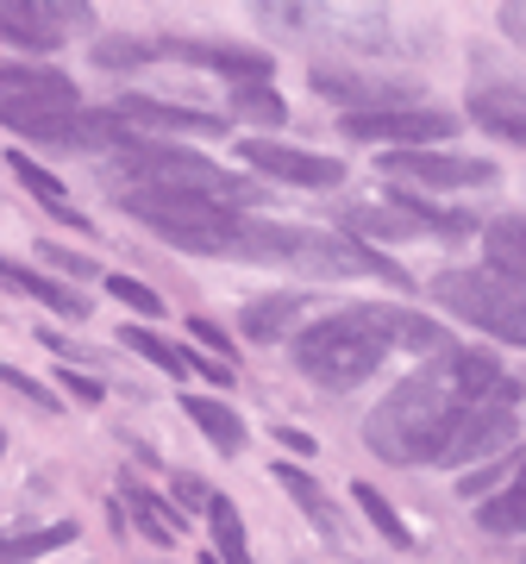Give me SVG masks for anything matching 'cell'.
Here are the masks:
<instances>
[{"label":"cell","mask_w":526,"mask_h":564,"mask_svg":"<svg viewBox=\"0 0 526 564\" xmlns=\"http://www.w3.org/2000/svg\"><path fill=\"white\" fill-rule=\"evenodd\" d=\"M495 389H502V364L489 351H458L451 345L446 358L414 370L407 383H395L388 402L370 408L364 440L388 464H439L451 426L464 421L483 395H495Z\"/></svg>","instance_id":"1"},{"label":"cell","mask_w":526,"mask_h":564,"mask_svg":"<svg viewBox=\"0 0 526 564\" xmlns=\"http://www.w3.org/2000/svg\"><path fill=\"white\" fill-rule=\"evenodd\" d=\"M113 182L120 188H157V195H188V202H207V207H232V214H239V202H257V188L232 176V170H220V163L195 158V151H151V144L120 151Z\"/></svg>","instance_id":"2"},{"label":"cell","mask_w":526,"mask_h":564,"mask_svg":"<svg viewBox=\"0 0 526 564\" xmlns=\"http://www.w3.org/2000/svg\"><path fill=\"white\" fill-rule=\"evenodd\" d=\"M295 364L326 389H351V383H364L370 370L383 364V339L364 326L358 307H344V314H332V321L295 333Z\"/></svg>","instance_id":"3"},{"label":"cell","mask_w":526,"mask_h":564,"mask_svg":"<svg viewBox=\"0 0 526 564\" xmlns=\"http://www.w3.org/2000/svg\"><path fill=\"white\" fill-rule=\"evenodd\" d=\"M432 295L458 321L483 326V333H495L507 345H526V282H514L483 263V270H446V276L432 282Z\"/></svg>","instance_id":"4"},{"label":"cell","mask_w":526,"mask_h":564,"mask_svg":"<svg viewBox=\"0 0 526 564\" xmlns=\"http://www.w3.org/2000/svg\"><path fill=\"white\" fill-rule=\"evenodd\" d=\"M0 126H13L25 139L44 144H76V151H139V139L125 132L113 113H88V107H51V101H0Z\"/></svg>","instance_id":"5"},{"label":"cell","mask_w":526,"mask_h":564,"mask_svg":"<svg viewBox=\"0 0 526 564\" xmlns=\"http://www.w3.org/2000/svg\"><path fill=\"white\" fill-rule=\"evenodd\" d=\"M514 395L520 389L502 377V389L495 395H483V402L470 408L464 421L451 426V440H446V452H439V464H470V458H495L507 440H514Z\"/></svg>","instance_id":"6"},{"label":"cell","mask_w":526,"mask_h":564,"mask_svg":"<svg viewBox=\"0 0 526 564\" xmlns=\"http://www.w3.org/2000/svg\"><path fill=\"white\" fill-rule=\"evenodd\" d=\"M344 139H383V144H446L458 132V113L439 107H388V113H344Z\"/></svg>","instance_id":"7"},{"label":"cell","mask_w":526,"mask_h":564,"mask_svg":"<svg viewBox=\"0 0 526 564\" xmlns=\"http://www.w3.org/2000/svg\"><path fill=\"white\" fill-rule=\"evenodd\" d=\"M383 170L407 182H432V188H483V182H495V170L483 158H458V151H388Z\"/></svg>","instance_id":"8"},{"label":"cell","mask_w":526,"mask_h":564,"mask_svg":"<svg viewBox=\"0 0 526 564\" xmlns=\"http://www.w3.org/2000/svg\"><path fill=\"white\" fill-rule=\"evenodd\" d=\"M364 326L383 339V351H426V358H446L451 339L439 321H426V314H407V307H358Z\"/></svg>","instance_id":"9"},{"label":"cell","mask_w":526,"mask_h":564,"mask_svg":"<svg viewBox=\"0 0 526 564\" xmlns=\"http://www.w3.org/2000/svg\"><path fill=\"white\" fill-rule=\"evenodd\" d=\"M244 163H257L263 176L302 182V188H332V182L344 176V163L314 158V151H288V144H270V139H251V144H244Z\"/></svg>","instance_id":"10"},{"label":"cell","mask_w":526,"mask_h":564,"mask_svg":"<svg viewBox=\"0 0 526 564\" xmlns=\"http://www.w3.org/2000/svg\"><path fill=\"white\" fill-rule=\"evenodd\" d=\"M69 20L76 13L69 7H51V0H0V39L25 44V51H57Z\"/></svg>","instance_id":"11"},{"label":"cell","mask_w":526,"mask_h":564,"mask_svg":"<svg viewBox=\"0 0 526 564\" xmlns=\"http://www.w3.org/2000/svg\"><path fill=\"white\" fill-rule=\"evenodd\" d=\"M470 120L526 151V88L520 82H483V88L470 95Z\"/></svg>","instance_id":"12"},{"label":"cell","mask_w":526,"mask_h":564,"mask_svg":"<svg viewBox=\"0 0 526 564\" xmlns=\"http://www.w3.org/2000/svg\"><path fill=\"white\" fill-rule=\"evenodd\" d=\"M344 226H358V232H383V239H407V232H464L458 214H420V207H407V202H395V207L364 202V207L344 214Z\"/></svg>","instance_id":"13"},{"label":"cell","mask_w":526,"mask_h":564,"mask_svg":"<svg viewBox=\"0 0 526 564\" xmlns=\"http://www.w3.org/2000/svg\"><path fill=\"white\" fill-rule=\"evenodd\" d=\"M0 101H51L76 107V82L44 69V63H0Z\"/></svg>","instance_id":"14"},{"label":"cell","mask_w":526,"mask_h":564,"mask_svg":"<svg viewBox=\"0 0 526 564\" xmlns=\"http://www.w3.org/2000/svg\"><path fill=\"white\" fill-rule=\"evenodd\" d=\"M113 120L125 126V132H132V126H157V132H201V139H213V132H220V113H195V107H163V101H139V95H132V101H120L113 107Z\"/></svg>","instance_id":"15"},{"label":"cell","mask_w":526,"mask_h":564,"mask_svg":"<svg viewBox=\"0 0 526 564\" xmlns=\"http://www.w3.org/2000/svg\"><path fill=\"white\" fill-rule=\"evenodd\" d=\"M314 88H326V95H339V101H351L358 113H388V107H407L414 101V88H388V82H364L351 76V69H314Z\"/></svg>","instance_id":"16"},{"label":"cell","mask_w":526,"mask_h":564,"mask_svg":"<svg viewBox=\"0 0 526 564\" xmlns=\"http://www.w3.org/2000/svg\"><path fill=\"white\" fill-rule=\"evenodd\" d=\"M157 57H183V63H207V69H226V76H270V57L263 51H226V44H157Z\"/></svg>","instance_id":"17"},{"label":"cell","mask_w":526,"mask_h":564,"mask_svg":"<svg viewBox=\"0 0 526 564\" xmlns=\"http://www.w3.org/2000/svg\"><path fill=\"white\" fill-rule=\"evenodd\" d=\"M483 251H489V270L526 282V220L520 214H502V220L483 232Z\"/></svg>","instance_id":"18"},{"label":"cell","mask_w":526,"mask_h":564,"mask_svg":"<svg viewBox=\"0 0 526 564\" xmlns=\"http://www.w3.org/2000/svg\"><path fill=\"white\" fill-rule=\"evenodd\" d=\"M295 321H302V302L295 295H263V302L244 307V339H283V333H295Z\"/></svg>","instance_id":"19"},{"label":"cell","mask_w":526,"mask_h":564,"mask_svg":"<svg viewBox=\"0 0 526 564\" xmlns=\"http://www.w3.org/2000/svg\"><path fill=\"white\" fill-rule=\"evenodd\" d=\"M207 527H213V558L220 564H251V545H244V521L226 496H207Z\"/></svg>","instance_id":"20"},{"label":"cell","mask_w":526,"mask_h":564,"mask_svg":"<svg viewBox=\"0 0 526 564\" xmlns=\"http://www.w3.org/2000/svg\"><path fill=\"white\" fill-rule=\"evenodd\" d=\"M188 421L201 426L207 440L220 445V452H244V421L232 414L226 402H207V395H188Z\"/></svg>","instance_id":"21"},{"label":"cell","mask_w":526,"mask_h":564,"mask_svg":"<svg viewBox=\"0 0 526 564\" xmlns=\"http://www.w3.org/2000/svg\"><path fill=\"white\" fill-rule=\"evenodd\" d=\"M7 163H13V176H20L25 188H32V195H39V202L51 207V214H57L63 226H88V220H81V214H76V207L63 202V182L51 176V170H39V163L25 158V151H13V158H7Z\"/></svg>","instance_id":"22"},{"label":"cell","mask_w":526,"mask_h":564,"mask_svg":"<svg viewBox=\"0 0 526 564\" xmlns=\"http://www.w3.org/2000/svg\"><path fill=\"white\" fill-rule=\"evenodd\" d=\"M0 282H13V289H25V295H39L51 314H63V321H81L88 307L69 295V289H57V282H44V276H32V270H20V263H0Z\"/></svg>","instance_id":"23"},{"label":"cell","mask_w":526,"mask_h":564,"mask_svg":"<svg viewBox=\"0 0 526 564\" xmlns=\"http://www.w3.org/2000/svg\"><path fill=\"white\" fill-rule=\"evenodd\" d=\"M476 521H483L489 533H520V527H526V464H520V477H514L495 502L476 508Z\"/></svg>","instance_id":"24"},{"label":"cell","mask_w":526,"mask_h":564,"mask_svg":"<svg viewBox=\"0 0 526 564\" xmlns=\"http://www.w3.org/2000/svg\"><path fill=\"white\" fill-rule=\"evenodd\" d=\"M276 477H283V489L302 502V514L320 527V533H339V521H332V508H326V496H320V484H314V477H302L295 464H276Z\"/></svg>","instance_id":"25"},{"label":"cell","mask_w":526,"mask_h":564,"mask_svg":"<svg viewBox=\"0 0 526 564\" xmlns=\"http://www.w3.org/2000/svg\"><path fill=\"white\" fill-rule=\"evenodd\" d=\"M69 540H76L69 521L44 527V533H20V540H0V564H25V558H39V552H51V545H69Z\"/></svg>","instance_id":"26"},{"label":"cell","mask_w":526,"mask_h":564,"mask_svg":"<svg viewBox=\"0 0 526 564\" xmlns=\"http://www.w3.org/2000/svg\"><path fill=\"white\" fill-rule=\"evenodd\" d=\"M120 339L132 345V351H144V358L157 364V370H169V377H188V358H183V351H176V345H163L157 333H144V326H125Z\"/></svg>","instance_id":"27"},{"label":"cell","mask_w":526,"mask_h":564,"mask_svg":"<svg viewBox=\"0 0 526 564\" xmlns=\"http://www.w3.org/2000/svg\"><path fill=\"white\" fill-rule=\"evenodd\" d=\"M232 107H239L244 120H263V126H283V120H288V107L276 101V88H263V82L239 88V95H232Z\"/></svg>","instance_id":"28"},{"label":"cell","mask_w":526,"mask_h":564,"mask_svg":"<svg viewBox=\"0 0 526 564\" xmlns=\"http://www.w3.org/2000/svg\"><path fill=\"white\" fill-rule=\"evenodd\" d=\"M351 496H358V508H364L370 521H376V533H383V540L407 545V527H402V514H395V508L383 502V489H370V484H358V489H351Z\"/></svg>","instance_id":"29"},{"label":"cell","mask_w":526,"mask_h":564,"mask_svg":"<svg viewBox=\"0 0 526 564\" xmlns=\"http://www.w3.org/2000/svg\"><path fill=\"white\" fill-rule=\"evenodd\" d=\"M107 289H113L125 307H139L144 321H157V314H163V302L151 295V289H144V282H132V276H107Z\"/></svg>","instance_id":"30"},{"label":"cell","mask_w":526,"mask_h":564,"mask_svg":"<svg viewBox=\"0 0 526 564\" xmlns=\"http://www.w3.org/2000/svg\"><path fill=\"white\" fill-rule=\"evenodd\" d=\"M125 496H132V514H139V527H144V533H151V540H157V545H169V540H176V527L163 521L157 508H151V496H139V489H132V484H125Z\"/></svg>","instance_id":"31"},{"label":"cell","mask_w":526,"mask_h":564,"mask_svg":"<svg viewBox=\"0 0 526 564\" xmlns=\"http://www.w3.org/2000/svg\"><path fill=\"white\" fill-rule=\"evenodd\" d=\"M63 383H69V395H81V402H101V383L81 377V370H63Z\"/></svg>","instance_id":"32"},{"label":"cell","mask_w":526,"mask_h":564,"mask_svg":"<svg viewBox=\"0 0 526 564\" xmlns=\"http://www.w3.org/2000/svg\"><path fill=\"white\" fill-rule=\"evenodd\" d=\"M188 333H195V339H201L207 351H226V333H220L213 321H188Z\"/></svg>","instance_id":"33"},{"label":"cell","mask_w":526,"mask_h":564,"mask_svg":"<svg viewBox=\"0 0 526 564\" xmlns=\"http://www.w3.org/2000/svg\"><path fill=\"white\" fill-rule=\"evenodd\" d=\"M0 383H13L20 395H32V402H51V395H44V389L32 383V377H20V370H0Z\"/></svg>","instance_id":"34"},{"label":"cell","mask_w":526,"mask_h":564,"mask_svg":"<svg viewBox=\"0 0 526 564\" xmlns=\"http://www.w3.org/2000/svg\"><path fill=\"white\" fill-rule=\"evenodd\" d=\"M176 496H183L188 508H207V496H213V489H201L195 477H183V484H176Z\"/></svg>","instance_id":"35"},{"label":"cell","mask_w":526,"mask_h":564,"mask_svg":"<svg viewBox=\"0 0 526 564\" xmlns=\"http://www.w3.org/2000/svg\"><path fill=\"white\" fill-rule=\"evenodd\" d=\"M276 440H283L288 452H314V440H307V433H295V426H276Z\"/></svg>","instance_id":"36"},{"label":"cell","mask_w":526,"mask_h":564,"mask_svg":"<svg viewBox=\"0 0 526 564\" xmlns=\"http://www.w3.org/2000/svg\"><path fill=\"white\" fill-rule=\"evenodd\" d=\"M502 25L514 32V39H526V7H507V13H502Z\"/></svg>","instance_id":"37"},{"label":"cell","mask_w":526,"mask_h":564,"mask_svg":"<svg viewBox=\"0 0 526 564\" xmlns=\"http://www.w3.org/2000/svg\"><path fill=\"white\" fill-rule=\"evenodd\" d=\"M201 564H220V558H201Z\"/></svg>","instance_id":"38"}]
</instances>
